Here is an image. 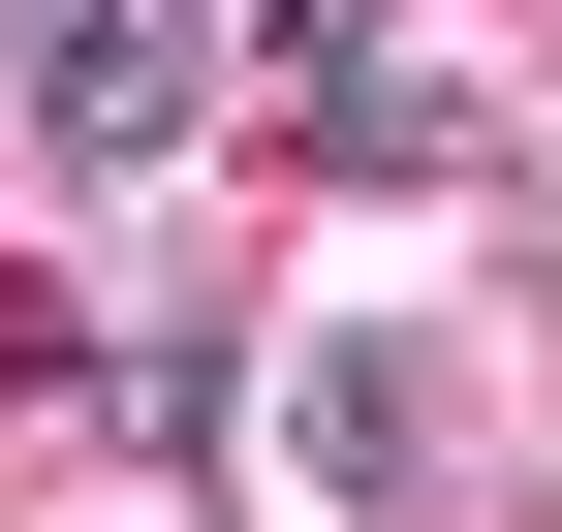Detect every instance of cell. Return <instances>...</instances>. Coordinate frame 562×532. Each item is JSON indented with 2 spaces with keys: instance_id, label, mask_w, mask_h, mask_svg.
<instances>
[{
  "instance_id": "1",
  "label": "cell",
  "mask_w": 562,
  "mask_h": 532,
  "mask_svg": "<svg viewBox=\"0 0 562 532\" xmlns=\"http://www.w3.org/2000/svg\"><path fill=\"white\" fill-rule=\"evenodd\" d=\"M220 63H250V0H32L0 95H32L63 188H188V157H220Z\"/></svg>"
},
{
  "instance_id": "2",
  "label": "cell",
  "mask_w": 562,
  "mask_h": 532,
  "mask_svg": "<svg viewBox=\"0 0 562 532\" xmlns=\"http://www.w3.org/2000/svg\"><path fill=\"white\" fill-rule=\"evenodd\" d=\"M281 157H313V188H438V157H469V63H406V32L313 63V95H281Z\"/></svg>"
},
{
  "instance_id": "3",
  "label": "cell",
  "mask_w": 562,
  "mask_h": 532,
  "mask_svg": "<svg viewBox=\"0 0 562 532\" xmlns=\"http://www.w3.org/2000/svg\"><path fill=\"white\" fill-rule=\"evenodd\" d=\"M281 439H313V501H438V376H406V345H313Z\"/></svg>"
},
{
  "instance_id": "4",
  "label": "cell",
  "mask_w": 562,
  "mask_h": 532,
  "mask_svg": "<svg viewBox=\"0 0 562 532\" xmlns=\"http://www.w3.org/2000/svg\"><path fill=\"white\" fill-rule=\"evenodd\" d=\"M63 376H125V345H94L63 282H0V408H63Z\"/></svg>"
}]
</instances>
